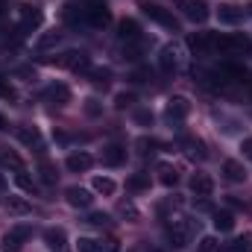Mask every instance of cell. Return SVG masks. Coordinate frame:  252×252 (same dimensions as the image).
<instances>
[{
  "mask_svg": "<svg viewBox=\"0 0 252 252\" xmlns=\"http://www.w3.org/2000/svg\"><path fill=\"white\" fill-rule=\"evenodd\" d=\"M141 12L150 18V21H156L158 27H164V30H173V32H179V21L167 12V9H161L158 3H150V0H144L141 3Z\"/></svg>",
  "mask_w": 252,
  "mask_h": 252,
  "instance_id": "6da1fadb",
  "label": "cell"
},
{
  "mask_svg": "<svg viewBox=\"0 0 252 252\" xmlns=\"http://www.w3.org/2000/svg\"><path fill=\"white\" fill-rule=\"evenodd\" d=\"M53 64L70 67L73 73H88V70H91V59H88V53H82V50H67V53H62V56H56Z\"/></svg>",
  "mask_w": 252,
  "mask_h": 252,
  "instance_id": "7a4b0ae2",
  "label": "cell"
},
{
  "mask_svg": "<svg viewBox=\"0 0 252 252\" xmlns=\"http://www.w3.org/2000/svg\"><path fill=\"white\" fill-rule=\"evenodd\" d=\"M190 232H193L190 220H173L170 229H167V241H170V247H173V250H185V247L190 244Z\"/></svg>",
  "mask_w": 252,
  "mask_h": 252,
  "instance_id": "3957f363",
  "label": "cell"
},
{
  "mask_svg": "<svg viewBox=\"0 0 252 252\" xmlns=\"http://www.w3.org/2000/svg\"><path fill=\"white\" fill-rule=\"evenodd\" d=\"M211 47L232 53V50H250L252 44H250V38H244V35H220V32H211Z\"/></svg>",
  "mask_w": 252,
  "mask_h": 252,
  "instance_id": "277c9868",
  "label": "cell"
},
{
  "mask_svg": "<svg viewBox=\"0 0 252 252\" xmlns=\"http://www.w3.org/2000/svg\"><path fill=\"white\" fill-rule=\"evenodd\" d=\"M85 21H88L91 27L103 30V27H109V24H112V12L106 9V3H103V0H94V3H88V6H85Z\"/></svg>",
  "mask_w": 252,
  "mask_h": 252,
  "instance_id": "5b68a950",
  "label": "cell"
},
{
  "mask_svg": "<svg viewBox=\"0 0 252 252\" xmlns=\"http://www.w3.org/2000/svg\"><path fill=\"white\" fill-rule=\"evenodd\" d=\"M190 112V103L185 97H170L167 100V109H164V115H167V121L170 124H179V121H185Z\"/></svg>",
  "mask_w": 252,
  "mask_h": 252,
  "instance_id": "8992f818",
  "label": "cell"
},
{
  "mask_svg": "<svg viewBox=\"0 0 252 252\" xmlns=\"http://www.w3.org/2000/svg\"><path fill=\"white\" fill-rule=\"evenodd\" d=\"M64 199H67V205H73V208H88V205L94 202L91 190L79 188V185H70V188L64 190Z\"/></svg>",
  "mask_w": 252,
  "mask_h": 252,
  "instance_id": "52a82bcc",
  "label": "cell"
},
{
  "mask_svg": "<svg viewBox=\"0 0 252 252\" xmlns=\"http://www.w3.org/2000/svg\"><path fill=\"white\" fill-rule=\"evenodd\" d=\"M182 6H185L188 21H193V24H205L208 21V3L205 0H185Z\"/></svg>",
  "mask_w": 252,
  "mask_h": 252,
  "instance_id": "ba28073f",
  "label": "cell"
},
{
  "mask_svg": "<svg viewBox=\"0 0 252 252\" xmlns=\"http://www.w3.org/2000/svg\"><path fill=\"white\" fill-rule=\"evenodd\" d=\"M44 244H47L50 252H70V247H67V235H64L62 229H47V232H44Z\"/></svg>",
  "mask_w": 252,
  "mask_h": 252,
  "instance_id": "9c48e42d",
  "label": "cell"
},
{
  "mask_svg": "<svg viewBox=\"0 0 252 252\" xmlns=\"http://www.w3.org/2000/svg\"><path fill=\"white\" fill-rule=\"evenodd\" d=\"M41 27V9L35 6H21V30L30 32V30H38Z\"/></svg>",
  "mask_w": 252,
  "mask_h": 252,
  "instance_id": "30bf717a",
  "label": "cell"
},
{
  "mask_svg": "<svg viewBox=\"0 0 252 252\" xmlns=\"http://www.w3.org/2000/svg\"><path fill=\"white\" fill-rule=\"evenodd\" d=\"M190 190H193L196 196H211V193H214V179H211L208 173H193V176H190Z\"/></svg>",
  "mask_w": 252,
  "mask_h": 252,
  "instance_id": "8fae6325",
  "label": "cell"
},
{
  "mask_svg": "<svg viewBox=\"0 0 252 252\" xmlns=\"http://www.w3.org/2000/svg\"><path fill=\"white\" fill-rule=\"evenodd\" d=\"M94 164V158L88 156V153H70L67 158H64V167L70 170V173H82V170H88Z\"/></svg>",
  "mask_w": 252,
  "mask_h": 252,
  "instance_id": "7c38bea8",
  "label": "cell"
},
{
  "mask_svg": "<svg viewBox=\"0 0 252 252\" xmlns=\"http://www.w3.org/2000/svg\"><path fill=\"white\" fill-rule=\"evenodd\" d=\"M158 64H161L164 73H173V70L179 67V47H176V44H167V47L161 50V56H158Z\"/></svg>",
  "mask_w": 252,
  "mask_h": 252,
  "instance_id": "4fadbf2b",
  "label": "cell"
},
{
  "mask_svg": "<svg viewBox=\"0 0 252 252\" xmlns=\"http://www.w3.org/2000/svg\"><path fill=\"white\" fill-rule=\"evenodd\" d=\"M44 97H47L50 103H56V106H64V103H70V88L62 85V82H53V85H47Z\"/></svg>",
  "mask_w": 252,
  "mask_h": 252,
  "instance_id": "5bb4252c",
  "label": "cell"
},
{
  "mask_svg": "<svg viewBox=\"0 0 252 252\" xmlns=\"http://www.w3.org/2000/svg\"><path fill=\"white\" fill-rule=\"evenodd\" d=\"M126 161V150L121 144H109L106 150H103V164H109V167H121Z\"/></svg>",
  "mask_w": 252,
  "mask_h": 252,
  "instance_id": "9a60e30c",
  "label": "cell"
},
{
  "mask_svg": "<svg viewBox=\"0 0 252 252\" xmlns=\"http://www.w3.org/2000/svg\"><path fill=\"white\" fill-rule=\"evenodd\" d=\"M118 35H121L124 41H138V38H141V24L132 21V18H124V21L118 24Z\"/></svg>",
  "mask_w": 252,
  "mask_h": 252,
  "instance_id": "2e32d148",
  "label": "cell"
},
{
  "mask_svg": "<svg viewBox=\"0 0 252 252\" xmlns=\"http://www.w3.org/2000/svg\"><path fill=\"white\" fill-rule=\"evenodd\" d=\"M18 141H21V144H27V147L41 150V135H38V129H35V126H18Z\"/></svg>",
  "mask_w": 252,
  "mask_h": 252,
  "instance_id": "e0dca14e",
  "label": "cell"
},
{
  "mask_svg": "<svg viewBox=\"0 0 252 252\" xmlns=\"http://www.w3.org/2000/svg\"><path fill=\"white\" fill-rule=\"evenodd\" d=\"M223 176H226L229 182H244V179H247V170H244L241 161L229 158V161H223Z\"/></svg>",
  "mask_w": 252,
  "mask_h": 252,
  "instance_id": "ac0fdd59",
  "label": "cell"
},
{
  "mask_svg": "<svg viewBox=\"0 0 252 252\" xmlns=\"http://www.w3.org/2000/svg\"><path fill=\"white\" fill-rule=\"evenodd\" d=\"M185 44H188L193 53H202V50L211 47V35L208 32H190L188 38H185Z\"/></svg>",
  "mask_w": 252,
  "mask_h": 252,
  "instance_id": "d6986e66",
  "label": "cell"
},
{
  "mask_svg": "<svg viewBox=\"0 0 252 252\" xmlns=\"http://www.w3.org/2000/svg\"><path fill=\"white\" fill-rule=\"evenodd\" d=\"M217 18H220V24H226V27L241 24V12H238L235 6H229V3H223V6L217 9Z\"/></svg>",
  "mask_w": 252,
  "mask_h": 252,
  "instance_id": "ffe728a7",
  "label": "cell"
},
{
  "mask_svg": "<svg viewBox=\"0 0 252 252\" xmlns=\"http://www.w3.org/2000/svg\"><path fill=\"white\" fill-rule=\"evenodd\" d=\"M220 76H223V79L229 76V79H235V82H244V79H247V70L235 62H223L220 64Z\"/></svg>",
  "mask_w": 252,
  "mask_h": 252,
  "instance_id": "44dd1931",
  "label": "cell"
},
{
  "mask_svg": "<svg viewBox=\"0 0 252 252\" xmlns=\"http://www.w3.org/2000/svg\"><path fill=\"white\" fill-rule=\"evenodd\" d=\"M214 229L217 232H232L235 229V214L232 211H214Z\"/></svg>",
  "mask_w": 252,
  "mask_h": 252,
  "instance_id": "7402d4cb",
  "label": "cell"
},
{
  "mask_svg": "<svg viewBox=\"0 0 252 252\" xmlns=\"http://www.w3.org/2000/svg\"><path fill=\"white\" fill-rule=\"evenodd\" d=\"M126 188L132 190V193L150 190V173H135V176H129V179H126Z\"/></svg>",
  "mask_w": 252,
  "mask_h": 252,
  "instance_id": "603a6c76",
  "label": "cell"
},
{
  "mask_svg": "<svg viewBox=\"0 0 252 252\" xmlns=\"http://www.w3.org/2000/svg\"><path fill=\"white\" fill-rule=\"evenodd\" d=\"M91 188L97 190V193H103V196H112V193L118 190V185H115L109 176H94V179H91Z\"/></svg>",
  "mask_w": 252,
  "mask_h": 252,
  "instance_id": "cb8c5ba5",
  "label": "cell"
},
{
  "mask_svg": "<svg viewBox=\"0 0 252 252\" xmlns=\"http://www.w3.org/2000/svg\"><path fill=\"white\" fill-rule=\"evenodd\" d=\"M59 41H62V32H56V30H53V32H44V35H41V38L35 41V47H38V50L44 53V50H53V47H56Z\"/></svg>",
  "mask_w": 252,
  "mask_h": 252,
  "instance_id": "d4e9b609",
  "label": "cell"
},
{
  "mask_svg": "<svg viewBox=\"0 0 252 252\" xmlns=\"http://www.w3.org/2000/svg\"><path fill=\"white\" fill-rule=\"evenodd\" d=\"M158 179H161L164 188H173V185L179 182V173H176L170 164H158Z\"/></svg>",
  "mask_w": 252,
  "mask_h": 252,
  "instance_id": "484cf974",
  "label": "cell"
},
{
  "mask_svg": "<svg viewBox=\"0 0 252 252\" xmlns=\"http://www.w3.org/2000/svg\"><path fill=\"white\" fill-rule=\"evenodd\" d=\"M226 252H252V235H241V238H235L232 244H226Z\"/></svg>",
  "mask_w": 252,
  "mask_h": 252,
  "instance_id": "4316f807",
  "label": "cell"
},
{
  "mask_svg": "<svg viewBox=\"0 0 252 252\" xmlns=\"http://www.w3.org/2000/svg\"><path fill=\"white\" fill-rule=\"evenodd\" d=\"M6 208H9L12 214H30V211H32V205H30L27 199H21V196H9V199H6Z\"/></svg>",
  "mask_w": 252,
  "mask_h": 252,
  "instance_id": "83f0119b",
  "label": "cell"
},
{
  "mask_svg": "<svg viewBox=\"0 0 252 252\" xmlns=\"http://www.w3.org/2000/svg\"><path fill=\"white\" fill-rule=\"evenodd\" d=\"M0 164H6V167H15V170H24V161H21V156H18V153H12V150H0Z\"/></svg>",
  "mask_w": 252,
  "mask_h": 252,
  "instance_id": "f1b7e54d",
  "label": "cell"
},
{
  "mask_svg": "<svg viewBox=\"0 0 252 252\" xmlns=\"http://www.w3.org/2000/svg\"><path fill=\"white\" fill-rule=\"evenodd\" d=\"M15 185H18L21 190H27V193L35 190V182H32V176H30L27 170H15Z\"/></svg>",
  "mask_w": 252,
  "mask_h": 252,
  "instance_id": "f546056e",
  "label": "cell"
},
{
  "mask_svg": "<svg viewBox=\"0 0 252 252\" xmlns=\"http://www.w3.org/2000/svg\"><path fill=\"white\" fill-rule=\"evenodd\" d=\"M185 147H188V158H190V161H202V158L208 156V153H205V144H202V141H188Z\"/></svg>",
  "mask_w": 252,
  "mask_h": 252,
  "instance_id": "4dcf8cb0",
  "label": "cell"
},
{
  "mask_svg": "<svg viewBox=\"0 0 252 252\" xmlns=\"http://www.w3.org/2000/svg\"><path fill=\"white\" fill-rule=\"evenodd\" d=\"M21 247H24V241L9 229V232L3 235V252H21Z\"/></svg>",
  "mask_w": 252,
  "mask_h": 252,
  "instance_id": "1f68e13d",
  "label": "cell"
},
{
  "mask_svg": "<svg viewBox=\"0 0 252 252\" xmlns=\"http://www.w3.org/2000/svg\"><path fill=\"white\" fill-rule=\"evenodd\" d=\"M118 214H121L124 220H129V223H138V217H141V214H138V208H135L129 199H124V202L118 205Z\"/></svg>",
  "mask_w": 252,
  "mask_h": 252,
  "instance_id": "d6a6232c",
  "label": "cell"
},
{
  "mask_svg": "<svg viewBox=\"0 0 252 252\" xmlns=\"http://www.w3.org/2000/svg\"><path fill=\"white\" fill-rule=\"evenodd\" d=\"M85 223H88V226L103 229V226H109V223H112V217H109V214H103V211H91V214L85 217Z\"/></svg>",
  "mask_w": 252,
  "mask_h": 252,
  "instance_id": "836d02e7",
  "label": "cell"
},
{
  "mask_svg": "<svg viewBox=\"0 0 252 252\" xmlns=\"http://www.w3.org/2000/svg\"><path fill=\"white\" fill-rule=\"evenodd\" d=\"M132 103H135V94H132V91H121V94L115 97V109H118V112H124V109H129Z\"/></svg>",
  "mask_w": 252,
  "mask_h": 252,
  "instance_id": "e575fe53",
  "label": "cell"
},
{
  "mask_svg": "<svg viewBox=\"0 0 252 252\" xmlns=\"http://www.w3.org/2000/svg\"><path fill=\"white\" fill-rule=\"evenodd\" d=\"M199 252H220V241H217L214 235H205V238L199 241Z\"/></svg>",
  "mask_w": 252,
  "mask_h": 252,
  "instance_id": "d590c367",
  "label": "cell"
},
{
  "mask_svg": "<svg viewBox=\"0 0 252 252\" xmlns=\"http://www.w3.org/2000/svg\"><path fill=\"white\" fill-rule=\"evenodd\" d=\"M124 59H129V62H138V59H141V47H138L135 41H126V47H124Z\"/></svg>",
  "mask_w": 252,
  "mask_h": 252,
  "instance_id": "8d00e7d4",
  "label": "cell"
},
{
  "mask_svg": "<svg viewBox=\"0 0 252 252\" xmlns=\"http://www.w3.org/2000/svg\"><path fill=\"white\" fill-rule=\"evenodd\" d=\"M88 76H91V82H97V85H106L112 73H109L106 67H97V70H88Z\"/></svg>",
  "mask_w": 252,
  "mask_h": 252,
  "instance_id": "74e56055",
  "label": "cell"
},
{
  "mask_svg": "<svg viewBox=\"0 0 252 252\" xmlns=\"http://www.w3.org/2000/svg\"><path fill=\"white\" fill-rule=\"evenodd\" d=\"M135 124L138 126H153V112H150V109H138V112H135Z\"/></svg>",
  "mask_w": 252,
  "mask_h": 252,
  "instance_id": "f35d334b",
  "label": "cell"
},
{
  "mask_svg": "<svg viewBox=\"0 0 252 252\" xmlns=\"http://www.w3.org/2000/svg\"><path fill=\"white\" fill-rule=\"evenodd\" d=\"M76 250L79 252H97V241L94 238H79L76 241Z\"/></svg>",
  "mask_w": 252,
  "mask_h": 252,
  "instance_id": "ab89813d",
  "label": "cell"
},
{
  "mask_svg": "<svg viewBox=\"0 0 252 252\" xmlns=\"http://www.w3.org/2000/svg\"><path fill=\"white\" fill-rule=\"evenodd\" d=\"M62 15H64V21H67V24H76V18H79V9H76L73 3H64Z\"/></svg>",
  "mask_w": 252,
  "mask_h": 252,
  "instance_id": "60d3db41",
  "label": "cell"
},
{
  "mask_svg": "<svg viewBox=\"0 0 252 252\" xmlns=\"http://www.w3.org/2000/svg\"><path fill=\"white\" fill-rule=\"evenodd\" d=\"M41 179H44L47 185H53V182H56V170H53L47 161H41Z\"/></svg>",
  "mask_w": 252,
  "mask_h": 252,
  "instance_id": "b9f144b4",
  "label": "cell"
},
{
  "mask_svg": "<svg viewBox=\"0 0 252 252\" xmlns=\"http://www.w3.org/2000/svg\"><path fill=\"white\" fill-rule=\"evenodd\" d=\"M0 100H9V103L15 100V88H12L6 79H0Z\"/></svg>",
  "mask_w": 252,
  "mask_h": 252,
  "instance_id": "7bdbcfd3",
  "label": "cell"
},
{
  "mask_svg": "<svg viewBox=\"0 0 252 252\" xmlns=\"http://www.w3.org/2000/svg\"><path fill=\"white\" fill-rule=\"evenodd\" d=\"M97 252H118V241H97Z\"/></svg>",
  "mask_w": 252,
  "mask_h": 252,
  "instance_id": "ee69618b",
  "label": "cell"
},
{
  "mask_svg": "<svg viewBox=\"0 0 252 252\" xmlns=\"http://www.w3.org/2000/svg\"><path fill=\"white\" fill-rule=\"evenodd\" d=\"M85 112H88L91 118H97V115H100V103H97V100H85Z\"/></svg>",
  "mask_w": 252,
  "mask_h": 252,
  "instance_id": "f6af8a7d",
  "label": "cell"
},
{
  "mask_svg": "<svg viewBox=\"0 0 252 252\" xmlns=\"http://www.w3.org/2000/svg\"><path fill=\"white\" fill-rule=\"evenodd\" d=\"M12 232H15V235H18V238H21V241H27V238H30V235H32V229H30V226H15V229H12Z\"/></svg>",
  "mask_w": 252,
  "mask_h": 252,
  "instance_id": "bcb514c9",
  "label": "cell"
},
{
  "mask_svg": "<svg viewBox=\"0 0 252 252\" xmlns=\"http://www.w3.org/2000/svg\"><path fill=\"white\" fill-rule=\"evenodd\" d=\"M138 147H141V153H153L156 141H150V138H141V141H138Z\"/></svg>",
  "mask_w": 252,
  "mask_h": 252,
  "instance_id": "7dc6e473",
  "label": "cell"
},
{
  "mask_svg": "<svg viewBox=\"0 0 252 252\" xmlns=\"http://www.w3.org/2000/svg\"><path fill=\"white\" fill-rule=\"evenodd\" d=\"M241 150H244V156H250L252 158V138H247V141L241 144Z\"/></svg>",
  "mask_w": 252,
  "mask_h": 252,
  "instance_id": "c3c4849f",
  "label": "cell"
},
{
  "mask_svg": "<svg viewBox=\"0 0 252 252\" xmlns=\"http://www.w3.org/2000/svg\"><path fill=\"white\" fill-rule=\"evenodd\" d=\"M132 82H147V70H138V73H132Z\"/></svg>",
  "mask_w": 252,
  "mask_h": 252,
  "instance_id": "681fc988",
  "label": "cell"
},
{
  "mask_svg": "<svg viewBox=\"0 0 252 252\" xmlns=\"http://www.w3.org/2000/svg\"><path fill=\"white\" fill-rule=\"evenodd\" d=\"M3 129H6V118H3V115H0V132H3Z\"/></svg>",
  "mask_w": 252,
  "mask_h": 252,
  "instance_id": "f907efd6",
  "label": "cell"
},
{
  "mask_svg": "<svg viewBox=\"0 0 252 252\" xmlns=\"http://www.w3.org/2000/svg\"><path fill=\"white\" fill-rule=\"evenodd\" d=\"M250 15H252V3H250Z\"/></svg>",
  "mask_w": 252,
  "mask_h": 252,
  "instance_id": "816d5d0a",
  "label": "cell"
}]
</instances>
